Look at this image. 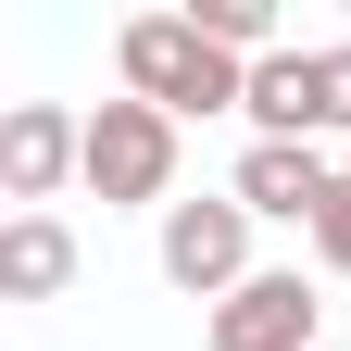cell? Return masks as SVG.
Returning a JSON list of instances; mask_svg holds the SVG:
<instances>
[{"instance_id":"obj_1","label":"cell","mask_w":351,"mask_h":351,"mask_svg":"<svg viewBox=\"0 0 351 351\" xmlns=\"http://www.w3.org/2000/svg\"><path fill=\"white\" fill-rule=\"evenodd\" d=\"M113 63H125V101H151V113H251V63L213 51L189 13H138L113 38Z\"/></svg>"},{"instance_id":"obj_2","label":"cell","mask_w":351,"mask_h":351,"mask_svg":"<svg viewBox=\"0 0 351 351\" xmlns=\"http://www.w3.org/2000/svg\"><path fill=\"white\" fill-rule=\"evenodd\" d=\"M88 189H101V213L163 201V189H176V113H151V101H101V113H88Z\"/></svg>"},{"instance_id":"obj_3","label":"cell","mask_w":351,"mask_h":351,"mask_svg":"<svg viewBox=\"0 0 351 351\" xmlns=\"http://www.w3.org/2000/svg\"><path fill=\"white\" fill-rule=\"evenodd\" d=\"M163 276L189 289V301H239L251 289V201H176L163 213Z\"/></svg>"},{"instance_id":"obj_4","label":"cell","mask_w":351,"mask_h":351,"mask_svg":"<svg viewBox=\"0 0 351 351\" xmlns=\"http://www.w3.org/2000/svg\"><path fill=\"white\" fill-rule=\"evenodd\" d=\"M63 176H88V113H63V101H13V113H0V189L38 213Z\"/></svg>"},{"instance_id":"obj_5","label":"cell","mask_w":351,"mask_h":351,"mask_svg":"<svg viewBox=\"0 0 351 351\" xmlns=\"http://www.w3.org/2000/svg\"><path fill=\"white\" fill-rule=\"evenodd\" d=\"M239 201L276 213V226H314V213L339 201V176H326L314 138H251V151H239Z\"/></svg>"},{"instance_id":"obj_6","label":"cell","mask_w":351,"mask_h":351,"mask_svg":"<svg viewBox=\"0 0 351 351\" xmlns=\"http://www.w3.org/2000/svg\"><path fill=\"white\" fill-rule=\"evenodd\" d=\"M314 326H326V301L301 276H251L239 301H213V351H314Z\"/></svg>"},{"instance_id":"obj_7","label":"cell","mask_w":351,"mask_h":351,"mask_svg":"<svg viewBox=\"0 0 351 351\" xmlns=\"http://www.w3.org/2000/svg\"><path fill=\"white\" fill-rule=\"evenodd\" d=\"M63 276H75V226H63V213H13V226H0V289L51 301Z\"/></svg>"},{"instance_id":"obj_8","label":"cell","mask_w":351,"mask_h":351,"mask_svg":"<svg viewBox=\"0 0 351 351\" xmlns=\"http://www.w3.org/2000/svg\"><path fill=\"white\" fill-rule=\"evenodd\" d=\"M251 125L263 138H314V51H263L251 63Z\"/></svg>"},{"instance_id":"obj_9","label":"cell","mask_w":351,"mask_h":351,"mask_svg":"<svg viewBox=\"0 0 351 351\" xmlns=\"http://www.w3.org/2000/svg\"><path fill=\"white\" fill-rule=\"evenodd\" d=\"M314 125H339V138H351V38H339V51H314Z\"/></svg>"},{"instance_id":"obj_10","label":"cell","mask_w":351,"mask_h":351,"mask_svg":"<svg viewBox=\"0 0 351 351\" xmlns=\"http://www.w3.org/2000/svg\"><path fill=\"white\" fill-rule=\"evenodd\" d=\"M314 251H326V263H339V276H351V176H339V201L314 213Z\"/></svg>"}]
</instances>
